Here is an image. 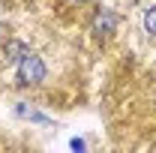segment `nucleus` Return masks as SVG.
<instances>
[{
    "label": "nucleus",
    "mask_w": 156,
    "mask_h": 153,
    "mask_svg": "<svg viewBox=\"0 0 156 153\" xmlns=\"http://www.w3.org/2000/svg\"><path fill=\"white\" fill-rule=\"evenodd\" d=\"M45 78V66H42V60L33 57V54H24L18 60V81L21 84H39Z\"/></svg>",
    "instance_id": "obj_1"
},
{
    "label": "nucleus",
    "mask_w": 156,
    "mask_h": 153,
    "mask_svg": "<svg viewBox=\"0 0 156 153\" xmlns=\"http://www.w3.org/2000/svg\"><path fill=\"white\" fill-rule=\"evenodd\" d=\"M144 27H147L150 33H156V6H153V9H147V15H144Z\"/></svg>",
    "instance_id": "obj_2"
}]
</instances>
